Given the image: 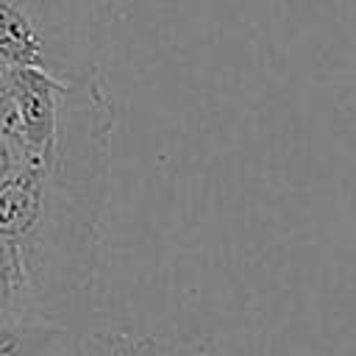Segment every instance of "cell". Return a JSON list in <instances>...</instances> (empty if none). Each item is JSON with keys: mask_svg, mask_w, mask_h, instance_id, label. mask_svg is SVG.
Here are the masks:
<instances>
[{"mask_svg": "<svg viewBox=\"0 0 356 356\" xmlns=\"http://www.w3.org/2000/svg\"><path fill=\"white\" fill-rule=\"evenodd\" d=\"M22 164H25L22 150H19L14 142H8L6 136H0V186H3L6 181H11V178L19 172Z\"/></svg>", "mask_w": 356, "mask_h": 356, "instance_id": "5", "label": "cell"}, {"mask_svg": "<svg viewBox=\"0 0 356 356\" xmlns=\"http://www.w3.org/2000/svg\"><path fill=\"white\" fill-rule=\"evenodd\" d=\"M92 337L97 342L100 356H117V331H100V334H92Z\"/></svg>", "mask_w": 356, "mask_h": 356, "instance_id": "6", "label": "cell"}, {"mask_svg": "<svg viewBox=\"0 0 356 356\" xmlns=\"http://www.w3.org/2000/svg\"><path fill=\"white\" fill-rule=\"evenodd\" d=\"M0 320H33L31 289L22 261L8 239L0 236Z\"/></svg>", "mask_w": 356, "mask_h": 356, "instance_id": "4", "label": "cell"}, {"mask_svg": "<svg viewBox=\"0 0 356 356\" xmlns=\"http://www.w3.org/2000/svg\"><path fill=\"white\" fill-rule=\"evenodd\" d=\"M0 64L64 83L97 75L95 0H0Z\"/></svg>", "mask_w": 356, "mask_h": 356, "instance_id": "2", "label": "cell"}, {"mask_svg": "<svg viewBox=\"0 0 356 356\" xmlns=\"http://www.w3.org/2000/svg\"><path fill=\"white\" fill-rule=\"evenodd\" d=\"M195 356H206V353H203V350H197V353H195Z\"/></svg>", "mask_w": 356, "mask_h": 356, "instance_id": "7", "label": "cell"}, {"mask_svg": "<svg viewBox=\"0 0 356 356\" xmlns=\"http://www.w3.org/2000/svg\"><path fill=\"white\" fill-rule=\"evenodd\" d=\"M111 131L114 103L100 75L72 81L50 147L0 186V236L22 261L39 323L67 328L92 303Z\"/></svg>", "mask_w": 356, "mask_h": 356, "instance_id": "1", "label": "cell"}, {"mask_svg": "<svg viewBox=\"0 0 356 356\" xmlns=\"http://www.w3.org/2000/svg\"><path fill=\"white\" fill-rule=\"evenodd\" d=\"M6 78L19 106L22 156L25 161L39 159L56 136L67 83L33 67H6Z\"/></svg>", "mask_w": 356, "mask_h": 356, "instance_id": "3", "label": "cell"}]
</instances>
